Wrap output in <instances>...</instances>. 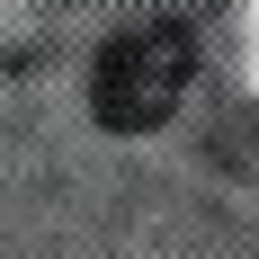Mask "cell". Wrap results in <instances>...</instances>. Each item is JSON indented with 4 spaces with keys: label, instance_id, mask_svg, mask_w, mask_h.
Returning <instances> with one entry per match:
<instances>
[{
    "label": "cell",
    "instance_id": "6da1fadb",
    "mask_svg": "<svg viewBox=\"0 0 259 259\" xmlns=\"http://www.w3.org/2000/svg\"><path fill=\"white\" fill-rule=\"evenodd\" d=\"M188 72H197L188 27L179 18H143V27H125V36L99 45L90 107H99L107 134H152V125H170V107L188 99Z\"/></svg>",
    "mask_w": 259,
    "mask_h": 259
}]
</instances>
